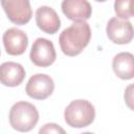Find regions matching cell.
Listing matches in <instances>:
<instances>
[{
    "label": "cell",
    "instance_id": "obj_9",
    "mask_svg": "<svg viewBox=\"0 0 134 134\" xmlns=\"http://www.w3.org/2000/svg\"><path fill=\"white\" fill-rule=\"evenodd\" d=\"M61 7L63 14L74 22L86 21L92 14L91 4L87 0H64Z\"/></svg>",
    "mask_w": 134,
    "mask_h": 134
},
{
    "label": "cell",
    "instance_id": "obj_13",
    "mask_svg": "<svg viewBox=\"0 0 134 134\" xmlns=\"http://www.w3.org/2000/svg\"><path fill=\"white\" fill-rule=\"evenodd\" d=\"M114 10L119 19L128 20L134 17L133 0H117L114 2Z\"/></svg>",
    "mask_w": 134,
    "mask_h": 134
},
{
    "label": "cell",
    "instance_id": "obj_12",
    "mask_svg": "<svg viewBox=\"0 0 134 134\" xmlns=\"http://www.w3.org/2000/svg\"><path fill=\"white\" fill-rule=\"evenodd\" d=\"M112 68L117 77L131 80L134 77V54L130 52H119L112 61Z\"/></svg>",
    "mask_w": 134,
    "mask_h": 134
},
{
    "label": "cell",
    "instance_id": "obj_10",
    "mask_svg": "<svg viewBox=\"0 0 134 134\" xmlns=\"http://www.w3.org/2000/svg\"><path fill=\"white\" fill-rule=\"evenodd\" d=\"M36 23L42 31L48 35L55 34L61 26V21L57 12L52 7L46 5H42L37 8Z\"/></svg>",
    "mask_w": 134,
    "mask_h": 134
},
{
    "label": "cell",
    "instance_id": "obj_6",
    "mask_svg": "<svg viewBox=\"0 0 134 134\" xmlns=\"http://www.w3.org/2000/svg\"><path fill=\"white\" fill-rule=\"evenodd\" d=\"M1 5L7 18L17 25H24L31 19L32 10L28 0H3Z\"/></svg>",
    "mask_w": 134,
    "mask_h": 134
},
{
    "label": "cell",
    "instance_id": "obj_15",
    "mask_svg": "<svg viewBox=\"0 0 134 134\" xmlns=\"http://www.w3.org/2000/svg\"><path fill=\"white\" fill-rule=\"evenodd\" d=\"M124 98H125V103L128 106V108L134 111V83L126 87Z\"/></svg>",
    "mask_w": 134,
    "mask_h": 134
},
{
    "label": "cell",
    "instance_id": "obj_3",
    "mask_svg": "<svg viewBox=\"0 0 134 134\" xmlns=\"http://www.w3.org/2000/svg\"><path fill=\"white\" fill-rule=\"evenodd\" d=\"M64 118L67 125L72 128H84L93 122L95 109L87 99H75L66 107Z\"/></svg>",
    "mask_w": 134,
    "mask_h": 134
},
{
    "label": "cell",
    "instance_id": "obj_11",
    "mask_svg": "<svg viewBox=\"0 0 134 134\" xmlns=\"http://www.w3.org/2000/svg\"><path fill=\"white\" fill-rule=\"evenodd\" d=\"M25 77L24 67L16 62H4L0 66V81L4 86H19Z\"/></svg>",
    "mask_w": 134,
    "mask_h": 134
},
{
    "label": "cell",
    "instance_id": "obj_5",
    "mask_svg": "<svg viewBox=\"0 0 134 134\" xmlns=\"http://www.w3.org/2000/svg\"><path fill=\"white\" fill-rule=\"evenodd\" d=\"M106 32L108 38L115 44H128L134 38L132 23L117 17H113L108 21Z\"/></svg>",
    "mask_w": 134,
    "mask_h": 134
},
{
    "label": "cell",
    "instance_id": "obj_16",
    "mask_svg": "<svg viewBox=\"0 0 134 134\" xmlns=\"http://www.w3.org/2000/svg\"><path fill=\"white\" fill-rule=\"evenodd\" d=\"M81 134H94L92 132H84V133H81Z\"/></svg>",
    "mask_w": 134,
    "mask_h": 134
},
{
    "label": "cell",
    "instance_id": "obj_17",
    "mask_svg": "<svg viewBox=\"0 0 134 134\" xmlns=\"http://www.w3.org/2000/svg\"><path fill=\"white\" fill-rule=\"evenodd\" d=\"M133 7H134V0H133Z\"/></svg>",
    "mask_w": 134,
    "mask_h": 134
},
{
    "label": "cell",
    "instance_id": "obj_8",
    "mask_svg": "<svg viewBox=\"0 0 134 134\" xmlns=\"http://www.w3.org/2000/svg\"><path fill=\"white\" fill-rule=\"evenodd\" d=\"M2 40L5 51L10 55H20L24 53L28 45L27 35L17 27L5 30Z\"/></svg>",
    "mask_w": 134,
    "mask_h": 134
},
{
    "label": "cell",
    "instance_id": "obj_2",
    "mask_svg": "<svg viewBox=\"0 0 134 134\" xmlns=\"http://www.w3.org/2000/svg\"><path fill=\"white\" fill-rule=\"evenodd\" d=\"M9 124L19 132L31 131L39 120L37 108L28 102H17L9 110Z\"/></svg>",
    "mask_w": 134,
    "mask_h": 134
},
{
    "label": "cell",
    "instance_id": "obj_14",
    "mask_svg": "<svg viewBox=\"0 0 134 134\" xmlns=\"http://www.w3.org/2000/svg\"><path fill=\"white\" fill-rule=\"evenodd\" d=\"M38 134H67V133L58 124L48 122V124H45L44 126H42L40 128Z\"/></svg>",
    "mask_w": 134,
    "mask_h": 134
},
{
    "label": "cell",
    "instance_id": "obj_7",
    "mask_svg": "<svg viewBox=\"0 0 134 134\" xmlns=\"http://www.w3.org/2000/svg\"><path fill=\"white\" fill-rule=\"evenodd\" d=\"M53 90V80L44 73H37L30 76L25 87L26 94L35 99H45L52 94Z\"/></svg>",
    "mask_w": 134,
    "mask_h": 134
},
{
    "label": "cell",
    "instance_id": "obj_4",
    "mask_svg": "<svg viewBox=\"0 0 134 134\" xmlns=\"http://www.w3.org/2000/svg\"><path fill=\"white\" fill-rule=\"evenodd\" d=\"M30 61L39 67L50 66L57 58L53 43L45 38H38L30 49Z\"/></svg>",
    "mask_w": 134,
    "mask_h": 134
},
{
    "label": "cell",
    "instance_id": "obj_1",
    "mask_svg": "<svg viewBox=\"0 0 134 134\" xmlns=\"http://www.w3.org/2000/svg\"><path fill=\"white\" fill-rule=\"evenodd\" d=\"M90 39L91 29L89 24L86 21H76L60 34L59 43L63 53L75 57L87 47Z\"/></svg>",
    "mask_w": 134,
    "mask_h": 134
}]
</instances>
